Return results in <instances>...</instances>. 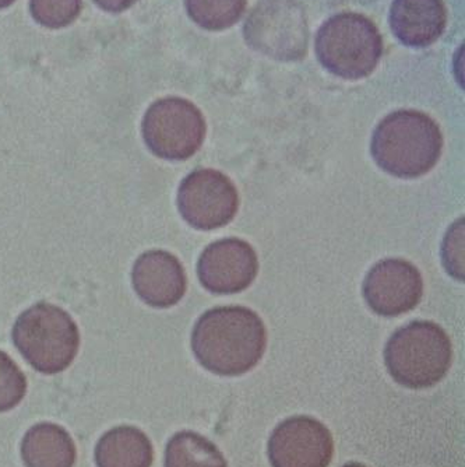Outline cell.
<instances>
[{"instance_id": "1", "label": "cell", "mask_w": 465, "mask_h": 467, "mask_svg": "<svg viewBox=\"0 0 465 467\" xmlns=\"http://www.w3.org/2000/svg\"><path fill=\"white\" fill-rule=\"evenodd\" d=\"M267 332L259 315L245 306H218L202 315L191 333L197 361L212 374L236 377L259 364Z\"/></svg>"}, {"instance_id": "2", "label": "cell", "mask_w": 465, "mask_h": 467, "mask_svg": "<svg viewBox=\"0 0 465 467\" xmlns=\"http://www.w3.org/2000/svg\"><path fill=\"white\" fill-rule=\"evenodd\" d=\"M443 136L424 112L401 109L388 115L372 138L373 159L397 178H418L438 164Z\"/></svg>"}, {"instance_id": "3", "label": "cell", "mask_w": 465, "mask_h": 467, "mask_svg": "<svg viewBox=\"0 0 465 467\" xmlns=\"http://www.w3.org/2000/svg\"><path fill=\"white\" fill-rule=\"evenodd\" d=\"M12 337L27 363L46 375L65 371L80 346V333L72 317L49 303L26 309L16 321Z\"/></svg>"}, {"instance_id": "4", "label": "cell", "mask_w": 465, "mask_h": 467, "mask_svg": "<svg viewBox=\"0 0 465 467\" xmlns=\"http://www.w3.org/2000/svg\"><path fill=\"white\" fill-rule=\"evenodd\" d=\"M385 361L398 384L412 389L433 387L450 368V338L433 322H411L388 338Z\"/></svg>"}, {"instance_id": "5", "label": "cell", "mask_w": 465, "mask_h": 467, "mask_svg": "<svg viewBox=\"0 0 465 467\" xmlns=\"http://www.w3.org/2000/svg\"><path fill=\"white\" fill-rule=\"evenodd\" d=\"M315 48L328 72L346 80H359L379 65L383 39L369 18L358 13H340L319 28Z\"/></svg>"}, {"instance_id": "6", "label": "cell", "mask_w": 465, "mask_h": 467, "mask_svg": "<svg viewBox=\"0 0 465 467\" xmlns=\"http://www.w3.org/2000/svg\"><path fill=\"white\" fill-rule=\"evenodd\" d=\"M243 34L252 49L272 59L295 62L306 57L309 26L298 0H259Z\"/></svg>"}, {"instance_id": "7", "label": "cell", "mask_w": 465, "mask_h": 467, "mask_svg": "<svg viewBox=\"0 0 465 467\" xmlns=\"http://www.w3.org/2000/svg\"><path fill=\"white\" fill-rule=\"evenodd\" d=\"M141 132L155 156L181 161L201 150L206 138V120L201 109L188 99L167 97L150 105Z\"/></svg>"}, {"instance_id": "8", "label": "cell", "mask_w": 465, "mask_h": 467, "mask_svg": "<svg viewBox=\"0 0 465 467\" xmlns=\"http://www.w3.org/2000/svg\"><path fill=\"white\" fill-rule=\"evenodd\" d=\"M178 207L186 223L210 231L230 224L239 207L232 181L217 170H196L181 183Z\"/></svg>"}, {"instance_id": "9", "label": "cell", "mask_w": 465, "mask_h": 467, "mask_svg": "<svg viewBox=\"0 0 465 467\" xmlns=\"http://www.w3.org/2000/svg\"><path fill=\"white\" fill-rule=\"evenodd\" d=\"M333 455V435L314 417H291L275 427L270 437L273 467H327Z\"/></svg>"}, {"instance_id": "10", "label": "cell", "mask_w": 465, "mask_h": 467, "mask_svg": "<svg viewBox=\"0 0 465 467\" xmlns=\"http://www.w3.org/2000/svg\"><path fill=\"white\" fill-rule=\"evenodd\" d=\"M424 294L419 270L403 259H385L376 264L364 282V296L373 312L398 317L412 311Z\"/></svg>"}, {"instance_id": "11", "label": "cell", "mask_w": 465, "mask_h": 467, "mask_svg": "<svg viewBox=\"0 0 465 467\" xmlns=\"http://www.w3.org/2000/svg\"><path fill=\"white\" fill-rule=\"evenodd\" d=\"M257 270L256 252L239 238H225L207 246L197 264L202 285L215 294L246 290L256 279Z\"/></svg>"}, {"instance_id": "12", "label": "cell", "mask_w": 465, "mask_h": 467, "mask_svg": "<svg viewBox=\"0 0 465 467\" xmlns=\"http://www.w3.org/2000/svg\"><path fill=\"white\" fill-rule=\"evenodd\" d=\"M131 282L141 300L154 308L176 306L188 287L182 264L170 252L159 249L139 256L131 272Z\"/></svg>"}, {"instance_id": "13", "label": "cell", "mask_w": 465, "mask_h": 467, "mask_svg": "<svg viewBox=\"0 0 465 467\" xmlns=\"http://www.w3.org/2000/svg\"><path fill=\"white\" fill-rule=\"evenodd\" d=\"M448 10L443 0H394L390 27L404 46L425 48L445 33Z\"/></svg>"}, {"instance_id": "14", "label": "cell", "mask_w": 465, "mask_h": 467, "mask_svg": "<svg viewBox=\"0 0 465 467\" xmlns=\"http://www.w3.org/2000/svg\"><path fill=\"white\" fill-rule=\"evenodd\" d=\"M21 458L26 467H73L78 451L75 441L63 427L39 422L23 438Z\"/></svg>"}, {"instance_id": "15", "label": "cell", "mask_w": 465, "mask_h": 467, "mask_svg": "<svg viewBox=\"0 0 465 467\" xmlns=\"http://www.w3.org/2000/svg\"><path fill=\"white\" fill-rule=\"evenodd\" d=\"M152 459L151 441L136 427L109 430L96 447L97 467H151Z\"/></svg>"}, {"instance_id": "16", "label": "cell", "mask_w": 465, "mask_h": 467, "mask_svg": "<svg viewBox=\"0 0 465 467\" xmlns=\"http://www.w3.org/2000/svg\"><path fill=\"white\" fill-rule=\"evenodd\" d=\"M165 467H227V461L203 435L181 431L168 442Z\"/></svg>"}, {"instance_id": "17", "label": "cell", "mask_w": 465, "mask_h": 467, "mask_svg": "<svg viewBox=\"0 0 465 467\" xmlns=\"http://www.w3.org/2000/svg\"><path fill=\"white\" fill-rule=\"evenodd\" d=\"M189 17L199 27L222 31L232 27L246 10V0H185Z\"/></svg>"}, {"instance_id": "18", "label": "cell", "mask_w": 465, "mask_h": 467, "mask_svg": "<svg viewBox=\"0 0 465 467\" xmlns=\"http://www.w3.org/2000/svg\"><path fill=\"white\" fill-rule=\"evenodd\" d=\"M30 12L38 25L63 28L80 16L81 0H31Z\"/></svg>"}, {"instance_id": "19", "label": "cell", "mask_w": 465, "mask_h": 467, "mask_svg": "<svg viewBox=\"0 0 465 467\" xmlns=\"http://www.w3.org/2000/svg\"><path fill=\"white\" fill-rule=\"evenodd\" d=\"M27 379L10 358L9 354L0 351V413L12 410L25 399Z\"/></svg>"}, {"instance_id": "20", "label": "cell", "mask_w": 465, "mask_h": 467, "mask_svg": "<svg viewBox=\"0 0 465 467\" xmlns=\"http://www.w3.org/2000/svg\"><path fill=\"white\" fill-rule=\"evenodd\" d=\"M99 9L108 13H122L138 4L139 0H94Z\"/></svg>"}, {"instance_id": "21", "label": "cell", "mask_w": 465, "mask_h": 467, "mask_svg": "<svg viewBox=\"0 0 465 467\" xmlns=\"http://www.w3.org/2000/svg\"><path fill=\"white\" fill-rule=\"evenodd\" d=\"M16 0H0V10L6 9V7L12 6Z\"/></svg>"}, {"instance_id": "22", "label": "cell", "mask_w": 465, "mask_h": 467, "mask_svg": "<svg viewBox=\"0 0 465 467\" xmlns=\"http://www.w3.org/2000/svg\"><path fill=\"white\" fill-rule=\"evenodd\" d=\"M343 467H367L365 464L362 463H356V462H352V463L346 464V466Z\"/></svg>"}]
</instances>
